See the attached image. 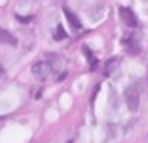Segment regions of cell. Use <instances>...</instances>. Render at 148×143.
<instances>
[{
	"instance_id": "6da1fadb",
	"label": "cell",
	"mask_w": 148,
	"mask_h": 143,
	"mask_svg": "<svg viewBox=\"0 0 148 143\" xmlns=\"http://www.w3.org/2000/svg\"><path fill=\"white\" fill-rule=\"evenodd\" d=\"M125 103H127V109H129V111H137V109H139L140 97H139L137 86H129L125 90Z\"/></svg>"
},
{
	"instance_id": "7a4b0ae2",
	"label": "cell",
	"mask_w": 148,
	"mask_h": 143,
	"mask_svg": "<svg viewBox=\"0 0 148 143\" xmlns=\"http://www.w3.org/2000/svg\"><path fill=\"white\" fill-rule=\"evenodd\" d=\"M120 17H122V21L125 23L127 27H131V29L139 27V19H137L135 12L131 8H120Z\"/></svg>"
},
{
	"instance_id": "3957f363",
	"label": "cell",
	"mask_w": 148,
	"mask_h": 143,
	"mask_svg": "<svg viewBox=\"0 0 148 143\" xmlns=\"http://www.w3.org/2000/svg\"><path fill=\"white\" fill-rule=\"evenodd\" d=\"M32 73H34L38 78H46V76H49V73H51V65H49L48 61H38V63L32 65Z\"/></svg>"
},
{
	"instance_id": "277c9868",
	"label": "cell",
	"mask_w": 148,
	"mask_h": 143,
	"mask_svg": "<svg viewBox=\"0 0 148 143\" xmlns=\"http://www.w3.org/2000/svg\"><path fill=\"white\" fill-rule=\"evenodd\" d=\"M65 17H66V21H69V25L72 27L74 31H78L80 27H82V23H80V19L76 17V13L72 12V10H69V8H65Z\"/></svg>"
},
{
	"instance_id": "5b68a950",
	"label": "cell",
	"mask_w": 148,
	"mask_h": 143,
	"mask_svg": "<svg viewBox=\"0 0 148 143\" xmlns=\"http://www.w3.org/2000/svg\"><path fill=\"white\" fill-rule=\"evenodd\" d=\"M0 42L10 44V46H17V38L13 35H10L8 31H4V29H0Z\"/></svg>"
},
{
	"instance_id": "8992f818",
	"label": "cell",
	"mask_w": 148,
	"mask_h": 143,
	"mask_svg": "<svg viewBox=\"0 0 148 143\" xmlns=\"http://www.w3.org/2000/svg\"><path fill=\"white\" fill-rule=\"evenodd\" d=\"M84 53L87 56V61H89V67H91V69H95V67H97V57H95V53H93V52H91V50H89L87 46H84Z\"/></svg>"
},
{
	"instance_id": "52a82bcc",
	"label": "cell",
	"mask_w": 148,
	"mask_h": 143,
	"mask_svg": "<svg viewBox=\"0 0 148 143\" xmlns=\"http://www.w3.org/2000/svg\"><path fill=\"white\" fill-rule=\"evenodd\" d=\"M125 48L131 53H139V46H137L135 38H125Z\"/></svg>"
},
{
	"instance_id": "ba28073f",
	"label": "cell",
	"mask_w": 148,
	"mask_h": 143,
	"mask_svg": "<svg viewBox=\"0 0 148 143\" xmlns=\"http://www.w3.org/2000/svg\"><path fill=\"white\" fill-rule=\"evenodd\" d=\"M63 38H66L65 29H63V27H57V31H55V40H63Z\"/></svg>"
},
{
	"instance_id": "9c48e42d",
	"label": "cell",
	"mask_w": 148,
	"mask_h": 143,
	"mask_svg": "<svg viewBox=\"0 0 148 143\" xmlns=\"http://www.w3.org/2000/svg\"><path fill=\"white\" fill-rule=\"evenodd\" d=\"M114 65H116V61H114V59H110L108 63H106V74L112 73V67H114Z\"/></svg>"
},
{
	"instance_id": "30bf717a",
	"label": "cell",
	"mask_w": 148,
	"mask_h": 143,
	"mask_svg": "<svg viewBox=\"0 0 148 143\" xmlns=\"http://www.w3.org/2000/svg\"><path fill=\"white\" fill-rule=\"evenodd\" d=\"M17 19H19V21H23V23H29V21H31V17H21V15H17Z\"/></svg>"
},
{
	"instance_id": "8fae6325",
	"label": "cell",
	"mask_w": 148,
	"mask_h": 143,
	"mask_svg": "<svg viewBox=\"0 0 148 143\" xmlns=\"http://www.w3.org/2000/svg\"><path fill=\"white\" fill-rule=\"evenodd\" d=\"M0 76H2V69H0Z\"/></svg>"
},
{
	"instance_id": "7c38bea8",
	"label": "cell",
	"mask_w": 148,
	"mask_h": 143,
	"mask_svg": "<svg viewBox=\"0 0 148 143\" xmlns=\"http://www.w3.org/2000/svg\"><path fill=\"white\" fill-rule=\"evenodd\" d=\"M69 143H72V141H69Z\"/></svg>"
}]
</instances>
